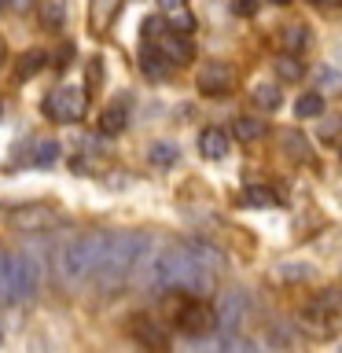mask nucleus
<instances>
[{"label": "nucleus", "mask_w": 342, "mask_h": 353, "mask_svg": "<svg viewBox=\"0 0 342 353\" xmlns=\"http://www.w3.org/2000/svg\"><path fill=\"white\" fill-rule=\"evenodd\" d=\"M143 280L159 291H188V294H206L214 287V269L192 250V243H165L162 250L148 254L143 261Z\"/></svg>", "instance_id": "f257e3e1"}, {"label": "nucleus", "mask_w": 342, "mask_h": 353, "mask_svg": "<svg viewBox=\"0 0 342 353\" xmlns=\"http://www.w3.org/2000/svg\"><path fill=\"white\" fill-rule=\"evenodd\" d=\"M148 254H151L148 236H110L107 239V250H103V261H99V269L92 276L99 280L103 291H118V287L125 283L132 272L143 269Z\"/></svg>", "instance_id": "f03ea898"}, {"label": "nucleus", "mask_w": 342, "mask_h": 353, "mask_svg": "<svg viewBox=\"0 0 342 353\" xmlns=\"http://www.w3.org/2000/svg\"><path fill=\"white\" fill-rule=\"evenodd\" d=\"M107 239L110 236H81V239L66 243L59 250V269L66 280H88L99 269V261H103Z\"/></svg>", "instance_id": "7ed1b4c3"}, {"label": "nucleus", "mask_w": 342, "mask_h": 353, "mask_svg": "<svg viewBox=\"0 0 342 353\" xmlns=\"http://www.w3.org/2000/svg\"><path fill=\"white\" fill-rule=\"evenodd\" d=\"M85 107H88V96H85V88H77V85H59L48 92V99H44V114L52 121H59V125L81 121Z\"/></svg>", "instance_id": "20e7f679"}, {"label": "nucleus", "mask_w": 342, "mask_h": 353, "mask_svg": "<svg viewBox=\"0 0 342 353\" xmlns=\"http://www.w3.org/2000/svg\"><path fill=\"white\" fill-rule=\"evenodd\" d=\"M11 225H15L19 232H30V236H44V232L63 225V214L48 203H26V206H19L15 214H11Z\"/></svg>", "instance_id": "39448f33"}, {"label": "nucleus", "mask_w": 342, "mask_h": 353, "mask_svg": "<svg viewBox=\"0 0 342 353\" xmlns=\"http://www.w3.org/2000/svg\"><path fill=\"white\" fill-rule=\"evenodd\" d=\"M177 327H181L184 335H192V339L210 335L214 327H221L217 305H206V302H188V305H181V309H177Z\"/></svg>", "instance_id": "423d86ee"}, {"label": "nucleus", "mask_w": 342, "mask_h": 353, "mask_svg": "<svg viewBox=\"0 0 342 353\" xmlns=\"http://www.w3.org/2000/svg\"><path fill=\"white\" fill-rule=\"evenodd\" d=\"M232 85H236V74H232L228 63H206L195 77V88L203 96H228Z\"/></svg>", "instance_id": "0eeeda50"}, {"label": "nucleus", "mask_w": 342, "mask_h": 353, "mask_svg": "<svg viewBox=\"0 0 342 353\" xmlns=\"http://www.w3.org/2000/svg\"><path fill=\"white\" fill-rule=\"evenodd\" d=\"M247 313H250V298L243 291H228V294L217 298V320L225 331H236L243 320H247Z\"/></svg>", "instance_id": "6e6552de"}, {"label": "nucleus", "mask_w": 342, "mask_h": 353, "mask_svg": "<svg viewBox=\"0 0 342 353\" xmlns=\"http://www.w3.org/2000/svg\"><path fill=\"white\" fill-rule=\"evenodd\" d=\"M199 151H203V159H210V162L225 159V154H228V132L217 129V125L203 129V132H199Z\"/></svg>", "instance_id": "1a4fd4ad"}, {"label": "nucleus", "mask_w": 342, "mask_h": 353, "mask_svg": "<svg viewBox=\"0 0 342 353\" xmlns=\"http://www.w3.org/2000/svg\"><path fill=\"white\" fill-rule=\"evenodd\" d=\"M118 8H121V0H92V4H88V26H92L96 37L110 30V22H114Z\"/></svg>", "instance_id": "9d476101"}, {"label": "nucleus", "mask_w": 342, "mask_h": 353, "mask_svg": "<svg viewBox=\"0 0 342 353\" xmlns=\"http://www.w3.org/2000/svg\"><path fill=\"white\" fill-rule=\"evenodd\" d=\"M159 48L170 63H188L192 59V41H188V33H165V37L159 41Z\"/></svg>", "instance_id": "9b49d317"}, {"label": "nucleus", "mask_w": 342, "mask_h": 353, "mask_svg": "<svg viewBox=\"0 0 342 353\" xmlns=\"http://www.w3.org/2000/svg\"><path fill=\"white\" fill-rule=\"evenodd\" d=\"M132 335H137L148 350H170V339L162 335V327L151 324V320H143V316L132 320Z\"/></svg>", "instance_id": "f8f14e48"}, {"label": "nucleus", "mask_w": 342, "mask_h": 353, "mask_svg": "<svg viewBox=\"0 0 342 353\" xmlns=\"http://www.w3.org/2000/svg\"><path fill=\"white\" fill-rule=\"evenodd\" d=\"M280 143H283L287 159H294V162H309V159H313V148H309V140L298 129H283L280 132Z\"/></svg>", "instance_id": "ddd939ff"}, {"label": "nucleus", "mask_w": 342, "mask_h": 353, "mask_svg": "<svg viewBox=\"0 0 342 353\" xmlns=\"http://www.w3.org/2000/svg\"><path fill=\"white\" fill-rule=\"evenodd\" d=\"M125 125H129V114L121 103H110L103 114H99V132H103V137H118Z\"/></svg>", "instance_id": "4468645a"}, {"label": "nucleus", "mask_w": 342, "mask_h": 353, "mask_svg": "<svg viewBox=\"0 0 342 353\" xmlns=\"http://www.w3.org/2000/svg\"><path fill=\"white\" fill-rule=\"evenodd\" d=\"M232 132H236V140H243V143H250V140H261L265 137V121L261 118H236L232 121Z\"/></svg>", "instance_id": "2eb2a0df"}, {"label": "nucleus", "mask_w": 342, "mask_h": 353, "mask_svg": "<svg viewBox=\"0 0 342 353\" xmlns=\"http://www.w3.org/2000/svg\"><path fill=\"white\" fill-rule=\"evenodd\" d=\"M66 22V4L63 0H44L41 4V26L44 30H63Z\"/></svg>", "instance_id": "dca6fc26"}, {"label": "nucleus", "mask_w": 342, "mask_h": 353, "mask_svg": "<svg viewBox=\"0 0 342 353\" xmlns=\"http://www.w3.org/2000/svg\"><path fill=\"white\" fill-rule=\"evenodd\" d=\"M272 66H276V77H280V81H302V74H305V66L294 59V52H287V55H280V59H272Z\"/></svg>", "instance_id": "f3484780"}, {"label": "nucleus", "mask_w": 342, "mask_h": 353, "mask_svg": "<svg viewBox=\"0 0 342 353\" xmlns=\"http://www.w3.org/2000/svg\"><path fill=\"white\" fill-rule=\"evenodd\" d=\"M192 250L206 261V269H214V272L225 269V254H221V250L214 247V243H206V239H192Z\"/></svg>", "instance_id": "a211bd4d"}, {"label": "nucleus", "mask_w": 342, "mask_h": 353, "mask_svg": "<svg viewBox=\"0 0 342 353\" xmlns=\"http://www.w3.org/2000/svg\"><path fill=\"white\" fill-rule=\"evenodd\" d=\"M165 55H162V48H143V59H140V66H143V74L151 77V81H159V77H165Z\"/></svg>", "instance_id": "6ab92c4d"}, {"label": "nucleus", "mask_w": 342, "mask_h": 353, "mask_svg": "<svg viewBox=\"0 0 342 353\" xmlns=\"http://www.w3.org/2000/svg\"><path fill=\"white\" fill-rule=\"evenodd\" d=\"M148 159H151V165H173V162H177V143H170V140L151 143Z\"/></svg>", "instance_id": "aec40b11"}, {"label": "nucleus", "mask_w": 342, "mask_h": 353, "mask_svg": "<svg viewBox=\"0 0 342 353\" xmlns=\"http://www.w3.org/2000/svg\"><path fill=\"white\" fill-rule=\"evenodd\" d=\"M55 159H59V143H55V140L33 143V151H30V162L33 165H52Z\"/></svg>", "instance_id": "412c9836"}, {"label": "nucleus", "mask_w": 342, "mask_h": 353, "mask_svg": "<svg viewBox=\"0 0 342 353\" xmlns=\"http://www.w3.org/2000/svg\"><path fill=\"white\" fill-rule=\"evenodd\" d=\"M294 110H298V118H316V114H324V96H320V92H305V96L294 103Z\"/></svg>", "instance_id": "4be33fe9"}, {"label": "nucleus", "mask_w": 342, "mask_h": 353, "mask_svg": "<svg viewBox=\"0 0 342 353\" xmlns=\"http://www.w3.org/2000/svg\"><path fill=\"white\" fill-rule=\"evenodd\" d=\"M243 203H247V206H258V210H269V206H276V195L269 192V188L250 184L247 192H243Z\"/></svg>", "instance_id": "5701e85b"}, {"label": "nucleus", "mask_w": 342, "mask_h": 353, "mask_svg": "<svg viewBox=\"0 0 342 353\" xmlns=\"http://www.w3.org/2000/svg\"><path fill=\"white\" fill-rule=\"evenodd\" d=\"M280 88H276V85H258V88H254V103H258L261 110H276V107H280Z\"/></svg>", "instance_id": "b1692460"}, {"label": "nucleus", "mask_w": 342, "mask_h": 353, "mask_svg": "<svg viewBox=\"0 0 342 353\" xmlns=\"http://www.w3.org/2000/svg\"><path fill=\"white\" fill-rule=\"evenodd\" d=\"M170 30H173V33H188V37H192V30H195L192 11H188V8H173V11H170Z\"/></svg>", "instance_id": "393cba45"}, {"label": "nucleus", "mask_w": 342, "mask_h": 353, "mask_svg": "<svg viewBox=\"0 0 342 353\" xmlns=\"http://www.w3.org/2000/svg\"><path fill=\"white\" fill-rule=\"evenodd\" d=\"M280 276L291 283H302V280H313V265H302V261H287L280 265Z\"/></svg>", "instance_id": "a878e982"}, {"label": "nucleus", "mask_w": 342, "mask_h": 353, "mask_svg": "<svg viewBox=\"0 0 342 353\" xmlns=\"http://www.w3.org/2000/svg\"><path fill=\"white\" fill-rule=\"evenodd\" d=\"M283 44H287V52H302L309 44V30L305 26H287L283 30Z\"/></svg>", "instance_id": "bb28decb"}, {"label": "nucleus", "mask_w": 342, "mask_h": 353, "mask_svg": "<svg viewBox=\"0 0 342 353\" xmlns=\"http://www.w3.org/2000/svg\"><path fill=\"white\" fill-rule=\"evenodd\" d=\"M41 66H44V55H41V52H26V55L19 59V66H15V70H19V77H22V81H26V77H33V74L41 70Z\"/></svg>", "instance_id": "cd10ccee"}, {"label": "nucleus", "mask_w": 342, "mask_h": 353, "mask_svg": "<svg viewBox=\"0 0 342 353\" xmlns=\"http://www.w3.org/2000/svg\"><path fill=\"white\" fill-rule=\"evenodd\" d=\"M316 85L324 88V92H335V96H339V92H342V74H339V70H320V74H316Z\"/></svg>", "instance_id": "c85d7f7f"}, {"label": "nucleus", "mask_w": 342, "mask_h": 353, "mask_svg": "<svg viewBox=\"0 0 342 353\" xmlns=\"http://www.w3.org/2000/svg\"><path fill=\"white\" fill-rule=\"evenodd\" d=\"M316 298H320V305H324L328 313H335V316H342V291H335V287H331V291H320Z\"/></svg>", "instance_id": "c756f323"}, {"label": "nucleus", "mask_w": 342, "mask_h": 353, "mask_svg": "<svg viewBox=\"0 0 342 353\" xmlns=\"http://www.w3.org/2000/svg\"><path fill=\"white\" fill-rule=\"evenodd\" d=\"M342 132V118H335V121H324V125H320V137L324 140H335Z\"/></svg>", "instance_id": "7c9ffc66"}, {"label": "nucleus", "mask_w": 342, "mask_h": 353, "mask_svg": "<svg viewBox=\"0 0 342 353\" xmlns=\"http://www.w3.org/2000/svg\"><path fill=\"white\" fill-rule=\"evenodd\" d=\"M258 4H261V0H236V4H232V8H236V15H254V11H258Z\"/></svg>", "instance_id": "2f4dec72"}, {"label": "nucleus", "mask_w": 342, "mask_h": 353, "mask_svg": "<svg viewBox=\"0 0 342 353\" xmlns=\"http://www.w3.org/2000/svg\"><path fill=\"white\" fill-rule=\"evenodd\" d=\"M66 59H74V44H63V48H59V59H55V66H66Z\"/></svg>", "instance_id": "473e14b6"}, {"label": "nucleus", "mask_w": 342, "mask_h": 353, "mask_svg": "<svg viewBox=\"0 0 342 353\" xmlns=\"http://www.w3.org/2000/svg\"><path fill=\"white\" fill-rule=\"evenodd\" d=\"M8 8H11V11H19V15H22V11H30V8H33V0H8Z\"/></svg>", "instance_id": "72a5a7b5"}, {"label": "nucleus", "mask_w": 342, "mask_h": 353, "mask_svg": "<svg viewBox=\"0 0 342 353\" xmlns=\"http://www.w3.org/2000/svg\"><path fill=\"white\" fill-rule=\"evenodd\" d=\"M4 276H8V254L0 250V294H4Z\"/></svg>", "instance_id": "f704fd0d"}, {"label": "nucleus", "mask_w": 342, "mask_h": 353, "mask_svg": "<svg viewBox=\"0 0 342 353\" xmlns=\"http://www.w3.org/2000/svg\"><path fill=\"white\" fill-rule=\"evenodd\" d=\"M188 0H159V8H165V11H173V8H184Z\"/></svg>", "instance_id": "c9c22d12"}, {"label": "nucleus", "mask_w": 342, "mask_h": 353, "mask_svg": "<svg viewBox=\"0 0 342 353\" xmlns=\"http://www.w3.org/2000/svg\"><path fill=\"white\" fill-rule=\"evenodd\" d=\"M0 66H4V41H0Z\"/></svg>", "instance_id": "e433bc0d"}, {"label": "nucleus", "mask_w": 342, "mask_h": 353, "mask_svg": "<svg viewBox=\"0 0 342 353\" xmlns=\"http://www.w3.org/2000/svg\"><path fill=\"white\" fill-rule=\"evenodd\" d=\"M309 4H331V0H309Z\"/></svg>", "instance_id": "4c0bfd02"}, {"label": "nucleus", "mask_w": 342, "mask_h": 353, "mask_svg": "<svg viewBox=\"0 0 342 353\" xmlns=\"http://www.w3.org/2000/svg\"><path fill=\"white\" fill-rule=\"evenodd\" d=\"M276 4H291V0H276Z\"/></svg>", "instance_id": "58836bf2"}, {"label": "nucleus", "mask_w": 342, "mask_h": 353, "mask_svg": "<svg viewBox=\"0 0 342 353\" xmlns=\"http://www.w3.org/2000/svg\"><path fill=\"white\" fill-rule=\"evenodd\" d=\"M0 339H4V331H0Z\"/></svg>", "instance_id": "ea45409f"}, {"label": "nucleus", "mask_w": 342, "mask_h": 353, "mask_svg": "<svg viewBox=\"0 0 342 353\" xmlns=\"http://www.w3.org/2000/svg\"><path fill=\"white\" fill-rule=\"evenodd\" d=\"M339 154H342V148H339Z\"/></svg>", "instance_id": "a19ab883"}]
</instances>
